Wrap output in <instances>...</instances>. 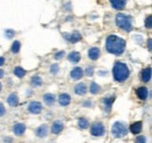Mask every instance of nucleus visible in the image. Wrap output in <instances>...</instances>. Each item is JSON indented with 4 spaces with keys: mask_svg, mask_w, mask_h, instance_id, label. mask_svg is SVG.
<instances>
[{
    "mask_svg": "<svg viewBox=\"0 0 152 143\" xmlns=\"http://www.w3.org/2000/svg\"><path fill=\"white\" fill-rule=\"evenodd\" d=\"M107 51L114 55H122L125 50V41L116 35H110L105 43Z\"/></svg>",
    "mask_w": 152,
    "mask_h": 143,
    "instance_id": "1",
    "label": "nucleus"
},
{
    "mask_svg": "<svg viewBox=\"0 0 152 143\" xmlns=\"http://www.w3.org/2000/svg\"><path fill=\"white\" fill-rule=\"evenodd\" d=\"M113 73H114V78L116 82L123 83V82H125L129 78L130 70H129V68H128L126 64H124L122 62H117V63H115L114 69H113Z\"/></svg>",
    "mask_w": 152,
    "mask_h": 143,
    "instance_id": "2",
    "label": "nucleus"
},
{
    "mask_svg": "<svg viewBox=\"0 0 152 143\" xmlns=\"http://www.w3.org/2000/svg\"><path fill=\"white\" fill-rule=\"evenodd\" d=\"M116 23L117 26L125 30V32H130L132 30V21H131V18L128 17V15H124V14H117L116 15Z\"/></svg>",
    "mask_w": 152,
    "mask_h": 143,
    "instance_id": "3",
    "label": "nucleus"
},
{
    "mask_svg": "<svg viewBox=\"0 0 152 143\" xmlns=\"http://www.w3.org/2000/svg\"><path fill=\"white\" fill-rule=\"evenodd\" d=\"M111 131H113V135L115 137H123L128 134V128L122 122H115L111 128Z\"/></svg>",
    "mask_w": 152,
    "mask_h": 143,
    "instance_id": "4",
    "label": "nucleus"
},
{
    "mask_svg": "<svg viewBox=\"0 0 152 143\" xmlns=\"http://www.w3.org/2000/svg\"><path fill=\"white\" fill-rule=\"evenodd\" d=\"M90 133H91L93 136H103L104 133H105V128H104L103 124H101V122H95L94 125L91 126Z\"/></svg>",
    "mask_w": 152,
    "mask_h": 143,
    "instance_id": "5",
    "label": "nucleus"
},
{
    "mask_svg": "<svg viewBox=\"0 0 152 143\" xmlns=\"http://www.w3.org/2000/svg\"><path fill=\"white\" fill-rule=\"evenodd\" d=\"M28 110L32 113V114H39L41 113L42 110V105L39 103V101H32L28 106Z\"/></svg>",
    "mask_w": 152,
    "mask_h": 143,
    "instance_id": "6",
    "label": "nucleus"
},
{
    "mask_svg": "<svg viewBox=\"0 0 152 143\" xmlns=\"http://www.w3.org/2000/svg\"><path fill=\"white\" fill-rule=\"evenodd\" d=\"M136 93H137V97H138L140 100H145V99H148V97H149V91H148L146 87H144V86L138 87V89L136 90Z\"/></svg>",
    "mask_w": 152,
    "mask_h": 143,
    "instance_id": "7",
    "label": "nucleus"
},
{
    "mask_svg": "<svg viewBox=\"0 0 152 143\" xmlns=\"http://www.w3.org/2000/svg\"><path fill=\"white\" fill-rule=\"evenodd\" d=\"M70 100H72V98H70V95L67 94V93H62V94L58 97V103H60L61 106H68V105L70 104Z\"/></svg>",
    "mask_w": 152,
    "mask_h": 143,
    "instance_id": "8",
    "label": "nucleus"
},
{
    "mask_svg": "<svg viewBox=\"0 0 152 143\" xmlns=\"http://www.w3.org/2000/svg\"><path fill=\"white\" fill-rule=\"evenodd\" d=\"M140 78H142V82L143 83H149L150 79H151V68H145L143 71H142V74H140Z\"/></svg>",
    "mask_w": 152,
    "mask_h": 143,
    "instance_id": "9",
    "label": "nucleus"
},
{
    "mask_svg": "<svg viewBox=\"0 0 152 143\" xmlns=\"http://www.w3.org/2000/svg\"><path fill=\"white\" fill-rule=\"evenodd\" d=\"M63 122L62 121H60V120H57L55 121L53 125H52V133L53 134H60L62 130H63Z\"/></svg>",
    "mask_w": 152,
    "mask_h": 143,
    "instance_id": "10",
    "label": "nucleus"
},
{
    "mask_svg": "<svg viewBox=\"0 0 152 143\" xmlns=\"http://www.w3.org/2000/svg\"><path fill=\"white\" fill-rule=\"evenodd\" d=\"M63 36H64V38H66L67 41H69V42H72V43H76V42H78V41L82 38L78 33H74V34H63Z\"/></svg>",
    "mask_w": 152,
    "mask_h": 143,
    "instance_id": "11",
    "label": "nucleus"
},
{
    "mask_svg": "<svg viewBox=\"0 0 152 143\" xmlns=\"http://www.w3.org/2000/svg\"><path fill=\"white\" fill-rule=\"evenodd\" d=\"M25 130H26V126L23 125V124H15V125L13 126V133L15 134V135H22L23 133H25Z\"/></svg>",
    "mask_w": 152,
    "mask_h": 143,
    "instance_id": "12",
    "label": "nucleus"
},
{
    "mask_svg": "<svg viewBox=\"0 0 152 143\" xmlns=\"http://www.w3.org/2000/svg\"><path fill=\"white\" fill-rule=\"evenodd\" d=\"M99 55H101V51H99V49H98L97 47H94V48L89 49V51H88L89 58L93 59V61H96V59L99 57Z\"/></svg>",
    "mask_w": 152,
    "mask_h": 143,
    "instance_id": "13",
    "label": "nucleus"
},
{
    "mask_svg": "<svg viewBox=\"0 0 152 143\" xmlns=\"http://www.w3.org/2000/svg\"><path fill=\"white\" fill-rule=\"evenodd\" d=\"M115 9H123L126 5V0H110Z\"/></svg>",
    "mask_w": 152,
    "mask_h": 143,
    "instance_id": "14",
    "label": "nucleus"
},
{
    "mask_svg": "<svg viewBox=\"0 0 152 143\" xmlns=\"http://www.w3.org/2000/svg\"><path fill=\"white\" fill-rule=\"evenodd\" d=\"M83 76V70L81 69V68H74L73 70H72V72H70V77H72V79H75V80H77V79H80L81 77Z\"/></svg>",
    "mask_w": 152,
    "mask_h": 143,
    "instance_id": "15",
    "label": "nucleus"
},
{
    "mask_svg": "<svg viewBox=\"0 0 152 143\" xmlns=\"http://www.w3.org/2000/svg\"><path fill=\"white\" fill-rule=\"evenodd\" d=\"M75 93L77 95H84L87 93V86L84 83H80L75 86Z\"/></svg>",
    "mask_w": 152,
    "mask_h": 143,
    "instance_id": "16",
    "label": "nucleus"
},
{
    "mask_svg": "<svg viewBox=\"0 0 152 143\" xmlns=\"http://www.w3.org/2000/svg\"><path fill=\"white\" fill-rule=\"evenodd\" d=\"M142 128H143V124L140 121H137L130 126V130L132 134H139L142 131Z\"/></svg>",
    "mask_w": 152,
    "mask_h": 143,
    "instance_id": "17",
    "label": "nucleus"
},
{
    "mask_svg": "<svg viewBox=\"0 0 152 143\" xmlns=\"http://www.w3.org/2000/svg\"><path fill=\"white\" fill-rule=\"evenodd\" d=\"M7 103H8V105H10V106H12V107L17 106V105H18V103H19V98H18V95H17L15 93L10 94V97L7 98Z\"/></svg>",
    "mask_w": 152,
    "mask_h": 143,
    "instance_id": "18",
    "label": "nucleus"
},
{
    "mask_svg": "<svg viewBox=\"0 0 152 143\" xmlns=\"http://www.w3.org/2000/svg\"><path fill=\"white\" fill-rule=\"evenodd\" d=\"M37 135H38L39 137H46L48 135V127L46 125L40 126L37 129Z\"/></svg>",
    "mask_w": 152,
    "mask_h": 143,
    "instance_id": "19",
    "label": "nucleus"
},
{
    "mask_svg": "<svg viewBox=\"0 0 152 143\" xmlns=\"http://www.w3.org/2000/svg\"><path fill=\"white\" fill-rule=\"evenodd\" d=\"M43 101L46 103L47 106H52V105L54 104V101H55V97H54V94H52V93H47V94H45V95H43Z\"/></svg>",
    "mask_w": 152,
    "mask_h": 143,
    "instance_id": "20",
    "label": "nucleus"
},
{
    "mask_svg": "<svg viewBox=\"0 0 152 143\" xmlns=\"http://www.w3.org/2000/svg\"><path fill=\"white\" fill-rule=\"evenodd\" d=\"M68 59H69L72 63H78L80 59H81V55H80V53H77V51H73V53L69 54Z\"/></svg>",
    "mask_w": 152,
    "mask_h": 143,
    "instance_id": "21",
    "label": "nucleus"
},
{
    "mask_svg": "<svg viewBox=\"0 0 152 143\" xmlns=\"http://www.w3.org/2000/svg\"><path fill=\"white\" fill-rule=\"evenodd\" d=\"M31 83H32L33 86H37V87H38V86H41V84H42V79H41L40 76H34V77H32Z\"/></svg>",
    "mask_w": 152,
    "mask_h": 143,
    "instance_id": "22",
    "label": "nucleus"
},
{
    "mask_svg": "<svg viewBox=\"0 0 152 143\" xmlns=\"http://www.w3.org/2000/svg\"><path fill=\"white\" fill-rule=\"evenodd\" d=\"M13 72H14V74H15L18 78H22V77L26 74V70H23L21 66H17Z\"/></svg>",
    "mask_w": 152,
    "mask_h": 143,
    "instance_id": "23",
    "label": "nucleus"
},
{
    "mask_svg": "<svg viewBox=\"0 0 152 143\" xmlns=\"http://www.w3.org/2000/svg\"><path fill=\"white\" fill-rule=\"evenodd\" d=\"M114 101H115V95L108 97V98L104 99V104H105V106H107V109H110V107H111V105H113Z\"/></svg>",
    "mask_w": 152,
    "mask_h": 143,
    "instance_id": "24",
    "label": "nucleus"
},
{
    "mask_svg": "<svg viewBox=\"0 0 152 143\" xmlns=\"http://www.w3.org/2000/svg\"><path fill=\"white\" fill-rule=\"evenodd\" d=\"M78 127H80L81 129L88 128V127H89V121H88L87 119H80V120H78Z\"/></svg>",
    "mask_w": 152,
    "mask_h": 143,
    "instance_id": "25",
    "label": "nucleus"
},
{
    "mask_svg": "<svg viewBox=\"0 0 152 143\" xmlns=\"http://www.w3.org/2000/svg\"><path fill=\"white\" fill-rule=\"evenodd\" d=\"M20 50V42L19 41H14L12 44V53L13 54H18Z\"/></svg>",
    "mask_w": 152,
    "mask_h": 143,
    "instance_id": "26",
    "label": "nucleus"
},
{
    "mask_svg": "<svg viewBox=\"0 0 152 143\" xmlns=\"http://www.w3.org/2000/svg\"><path fill=\"white\" fill-rule=\"evenodd\" d=\"M99 91H101V87H99L96 83H91V85H90V93L96 94V93H98Z\"/></svg>",
    "mask_w": 152,
    "mask_h": 143,
    "instance_id": "27",
    "label": "nucleus"
},
{
    "mask_svg": "<svg viewBox=\"0 0 152 143\" xmlns=\"http://www.w3.org/2000/svg\"><path fill=\"white\" fill-rule=\"evenodd\" d=\"M145 26H146V28H149V29H151L152 28V17L151 15H149L146 20H145Z\"/></svg>",
    "mask_w": 152,
    "mask_h": 143,
    "instance_id": "28",
    "label": "nucleus"
},
{
    "mask_svg": "<svg viewBox=\"0 0 152 143\" xmlns=\"http://www.w3.org/2000/svg\"><path fill=\"white\" fill-rule=\"evenodd\" d=\"M5 34H6V37L11 38V37H13V36L15 35V32H14V30H12V29H7V30L5 32Z\"/></svg>",
    "mask_w": 152,
    "mask_h": 143,
    "instance_id": "29",
    "label": "nucleus"
},
{
    "mask_svg": "<svg viewBox=\"0 0 152 143\" xmlns=\"http://www.w3.org/2000/svg\"><path fill=\"white\" fill-rule=\"evenodd\" d=\"M50 72H52L53 74H56L57 72H58V65H57V64H53L52 68H50Z\"/></svg>",
    "mask_w": 152,
    "mask_h": 143,
    "instance_id": "30",
    "label": "nucleus"
},
{
    "mask_svg": "<svg viewBox=\"0 0 152 143\" xmlns=\"http://www.w3.org/2000/svg\"><path fill=\"white\" fill-rule=\"evenodd\" d=\"M136 143H146V139L144 137V136H138L137 139H136Z\"/></svg>",
    "mask_w": 152,
    "mask_h": 143,
    "instance_id": "31",
    "label": "nucleus"
},
{
    "mask_svg": "<svg viewBox=\"0 0 152 143\" xmlns=\"http://www.w3.org/2000/svg\"><path fill=\"white\" fill-rule=\"evenodd\" d=\"M93 73H94V68H88L87 69V71H86L87 76H93Z\"/></svg>",
    "mask_w": 152,
    "mask_h": 143,
    "instance_id": "32",
    "label": "nucleus"
},
{
    "mask_svg": "<svg viewBox=\"0 0 152 143\" xmlns=\"http://www.w3.org/2000/svg\"><path fill=\"white\" fill-rule=\"evenodd\" d=\"M63 56H64V51H60V53H57L55 55V59H61Z\"/></svg>",
    "mask_w": 152,
    "mask_h": 143,
    "instance_id": "33",
    "label": "nucleus"
},
{
    "mask_svg": "<svg viewBox=\"0 0 152 143\" xmlns=\"http://www.w3.org/2000/svg\"><path fill=\"white\" fill-rule=\"evenodd\" d=\"M5 113H6V110H5V107H4V105H2V104H0V116L5 115Z\"/></svg>",
    "mask_w": 152,
    "mask_h": 143,
    "instance_id": "34",
    "label": "nucleus"
},
{
    "mask_svg": "<svg viewBox=\"0 0 152 143\" xmlns=\"http://www.w3.org/2000/svg\"><path fill=\"white\" fill-rule=\"evenodd\" d=\"M5 64V58L4 57H0V66Z\"/></svg>",
    "mask_w": 152,
    "mask_h": 143,
    "instance_id": "35",
    "label": "nucleus"
},
{
    "mask_svg": "<svg viewBox=\"0 0 152 143\" xmlns=\"http://www.w3.org/2000/svg\"><path fill=\"white\" fill-rule=\"evenodd\" d=\"M148 46H149V47H148V48H149V50H151V38H149V42H148Z\"/></svg>",
    "mask_w": 152,
    "mask_h": 143,
    "instance_id": "36",
    "label": "nucleus"
},
{
    "mask_svg": "<svg viewBox=\"0 0 152 143\" xmlns=\"http://www.w3.org/2000/svg\"><path fill=\"white\" fill-rule=\"evenodd\" d=\"M2 77H4V71L0 70V78H2Z\"/></svg>",
    "mask_w": 152,
    "mask_h": 143,
    "instance_id": "37",
    "label": "nucleus"
},
{
    "mask_svg": "<svg viewBox=\"0 0 152 143\" xmlns=\"http://www.w3.org/2000/svg\"><path fill=\"white\" fill-rule=\"evenodd\" d=\"M0 90H1V83H0Z\"/></svg>",
    "mask_w": 152,
    "mask_h": 143,
    "instance_id": "38",
    "label": "nucleus"
}]
</instances>
